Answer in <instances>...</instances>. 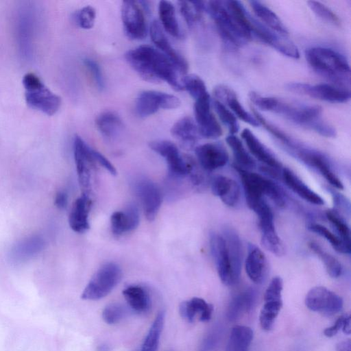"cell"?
Returning a JSON list of instances; mask_svg holds the SVG:
<instances>
[{
	"label": "cell",
	"mask_w": 351,
	"mask_h": 351,
	"mask_svg": "<svg viewBox=\"0 0 351 351\" xmlns=\"http://www.w3.org/2000/svg\"><path fill=\"white\" fill-rule=\"evenodd\" d=\"M121 277L122 271L117 264L103 265L91 278L81 298L86 300H97L106 297L119 283Z\"/></svg>",
	"instance_id": "cell-7"
},
{
	"label": "cell",
	"mask_w": 351,
	"mask_h": 351,
	"mask_svg": "<svg viewBox=\"0 0 351 351\" xmlns=\"http://www.w3.org/2000/svg\"><path fill=\"white\" fill-rule=\"evenodd\" d=\"M181 81L184 90H187L195 100L208 94L204 82L195 74L184 75Z\"/></svg>",
	"instance_id": "cell-44"
},
{
	"label": "cell",
	"mask_w": 351,
	"mask_h": 351,
	"mask_svg": "<svg viewBox=\"0 0 351 351\" xmlns=\"http://www.w3.org/2000/svg\"><path fill=\"white\" fill-rule=\"evenodd\" d=\"M123 295L130 308L137 313H145L151 307L147 291L138 285H131L123 290Z\"/></svg>",
	"instance_id": "cell-33"
},
{
	"label": "cell",
	"mask_w": 351,
	"mask_h": 351,
	"mask_svg": "<svg viewBox=\"0 0 351 351\" xmlns=\"http://www.w3.org/2000/svg\"><path fill=\"white\" fill-rule=\"evenodd\" d=\"M195 123L200 136L217 138L222 135V129L211 111V100L209 94L196 99L194 104Z\"/></svg>",
	"instance_id": "cell-12"
},
{
	"label": "cell",
	"mask_w": 351,
	"mask_h": 351,
	"mask_svg": "<svg viewBox=\"0 0 351 351\" xmlns=\"http://www.w3.org/2000/svg\"><path fill=\"white\" fill-rule=\"evenodd\" d=\"M289 149L305 163L316 169L330 185L338 189H343V183L333 171L327 158L322 154L302 147L298 143Z\"/></svg>",
	"instance_id": "cell-13"
},
{
	"label": "cell",
	"mask_w": 351,
	"mask_h": 351,
	"mask_svg": "<svg viewBox=\"0 0 351 351\" xmlns=\"http://www.w3.org/2000/svg\"><path fill=\"white\" fill-rule=\"evenodd\" d=\"M96 125L101 134L108 138L116 136L123 128L120 117L113 112L106 111L96 119Z\"/></svg>",
	"instance_id": "cell-38"
},
{
	"label": "cell",
	"mask_w": 351,
	"mask_h": 351,
	"mask_svg": "<svg viewBox=\"0 0 351 351\" xmlns=\"http://www.w3.org/2000/svg\"><path fill=\"white\" fill-rule=\"evenodd\" d=\"M328 220L337 231L338 236L346 243L350 245V231L349 226L343 218L335 210H328L326 212Z\"/></svg>",
	"instance_id": "cell-46"
},
{
	"label": "cell",
	"mask_w": 351,
	"mask_h": 351,
	"mask_svg": "<svg viewBox=\"0 0 351 351\" xmlns=\"http://www.w3.org/2000/svg\"><path fill=\"white\" fill-rule=\"evenodd\" d=\"M171 133L184 147H193L200 137L197 125L191 117H184L171 127Z\"/></svg>",
	"instance_id": "cell-30"
},
{
	"label": "cell",
	"mask_w": 351,
	"mask_h": 351,
	"mask_svg": "<svg viewBox=\"0 0 351 351\" xmlns=\"http://www.w3.org/2000/svg\"><path fill=\"white\" fill-rule=\"evenodd\" d=\"M90 204V199L86 193H83L73 203L69 217V223L74 232L82 233L89 229L88 214Z\"/></svg>",
	"instance_id": "cell-28"
},
{
	"label": "cell",
	"mask_w": 351,
	"mask_h": 351,
	"mask_svg": "<svg viewBox=\"0 0 351 351\" xmlns=\"http://www.w3.org/2000/svg\"><path fill=\"white\" fill-rule=\"evenodd\" d=\"M112 232L116 235L131 232L139 223V213L135 205L128 206L123 211H116L110 217Z\"/></svg>",
	"instance_id": "cell-29"
},
{
	"label": "cell",
	"mask_w": 351,
	"mask_h": 351,
	"mask_svg": "<svg viewBox=\"0 0 351 351\" xmlns=\"http://www.w3.org/2000/svg\"><path fill=\"white\" fill-rule=\"evenodd\" d=\"M180 13L189 27L192 28L199 22L205 11L206 1H193L179 2Z\"/></svg>",
	"instance_id": "cell-39"
},
{
	"label": "cell",
	"mask_w": 351,
	"mask_h": 351,
	"mask_svg": "<svg viewBox=\"0 0 351 351\" xmlns=\"http://www.w3.org/2000/svg\"><path fill=\"white\" fill-rule=\"evenodd\" d=\"M273 112L323 136L333 138L336 136L335 129L322 119V108L319 106L291 104L278 99Z\"/></svg>",
	"instance_id": "cell-3"
},
{
	"label": "cell",
	"mask_w": 351,
	"mask_h": 351,
	"mask_svg": "<svg viewBox=\"0 0 351 351\" xmlns=\"http://www.w3.org/2000/svg\"><path fill=\"white\" fill-rule=\"evenodd\" d=\"M305 304L313 311L332 315L341 310L343 300L326 287H315L308 292L305 298Z\"/></svg>",
	"instance_id": "cell-14"
},
{
	"label": "cell",
	"mask_w": 351,
	"mask_h": 351,
	"mask_svg": "<svg viewBox=\"0 0 351 351\" xmlns=\"http://www.w3.org/2000/svg\"><path fill=\"white\" fill-rule=\"evenodd\" d=\"M97 351H110V347L106 344H101L98 346Z\"/></svg>",
	"instance_id": "cell-58"
},
{
	"label": "cell",
	"mask_w": 351,
	"mask_h": 351,
	"mask_svg": "<svg viewBox=\"0 0 351 351\" xmlns=\"http://www.w3.org/2000/svg\"><path fill=\"white\" fill-rule=\"evenodd\" d=\"M282 176L285 184L305 201L315 205L324 204V199L309 188L292 170L282 169Z\"/></svg>",
	"instance_id": "cell-27"
},
{
	"label": "cell",
	"mask_w": 351,
	"mask_h": 351,
	"mask_svg": "<svg viewBox=\"0 0 351 351\" xmlns=\"http://www.w3.org/2000/svg\"><path fill=\"white\" fill-rule=\"evenodd\" d=\"M125 58L143 80L152 82L164 81L176 90H184L180 71L157 48L149 45H140L127 51Z\"/></svg>",
	"instance_id": "cell-1"
},
{
	"label": "cell",
	"mask_w": 351,
	"mask_h": 351,
	"mask_svg": "<svg viewBox=\"0 0 351 351\" xmlns=\"http://www.w3.org/2000/svg\"><path fill=\"white\" fill-rule=\"evenodd\" d=\"M180 104L179 98L173 95L156 90H145L138 95L134 109L138 117L145 118L159 109H176Z\"/></svg>",
	"instance_id": "cell-10"
},
{
	"label": "cell",
	"mask_w": 351,
	"mask_h": 351,
	"mask_svg": "<svg viewBox=\"0 0 351 351\" xmlns=\"http://www.w3.org/2000/svg\"><path fill=\"white\" fill-rule=\"evenodd\" d=\"M307 3L311 10L323 21L336 26L341 25L338 16L323 3L316 1H309Z\"/></svg>",
	"instance_id": "cell-48"
},
{
	"label": "cell",
	"mask_w": 351,
	"mask_h": 351,
	"mask_svg": "<svg viewBox=\"0 0 351 351\" xmlns=\"http://www.w3.org/2000/svg\"><path fill=\"white\" fill-rule=\"evenodd\" d=\"M213 107L221 121L227 127L230 134L239 130V124L235 115L223 103L215 99Z\"/></svg>",
	"instance_id": "cell-45"
},
{
	"label": "cell",
	"mask_w": 351,
	"mask_h": 351,
	"mask_svg": "<svg viewBox=\"0 0 351 351\" xmlns=\"http://www.w3.org/2000/svg\"><path fill=\"white\" fill-rule=\"evenodd\" d=\"M264 304L261 308L259 322L261 328L266 331L270 330L274 326L282 306V299L264 300Z\"/></svg>",
	"instance_id": "cell-40"
},
{
	"label": "cell",
	"mask_w": 351,
	"mask_h": 351,
	"mask_svg": "<svg viewBox=\"0 0 351 351\" xmlns=\"http://www.w3.org/2000/svg\"><path fill=\"white\" fill-rule=\"evenodd\" d=\"M95 10L90 5L82 8L75 15L76 23L81 28L84 29L92 28L95 24Z\"/></svg>",
	"instance_id": "cell-50"
},
{
	"label": "cell",
	"mask_w": 351,
	"mask_h": 351,
	"mask_svg": "<svg viewBox=\"0 0 351 351\" xmlns=\"http://www.w3.org/2000/svg\"><path fill=\"white\" fill-rule=\"evenodd\" d=\"M256 300V292L250 288L237 295L230 302L228 308L227 316L231 321H234L248 313L254 306Z\"/></svg>",
	"instance_id": "cell-31"
},
{
	"label": "cell",
	"mask_w": 351,
	"mask_h": 351,
	"mask_svg": "<svg viewBox=\"0 0 351 351\" xmlns=\"http://www.w3.org/2000/svg\"><path fill=\"white\" fill-rule=\"evenodd\" d=\"M346 315H341L339 317H338V319L336 320V322L332 326L326 328L324 330V335L328 337H332L336 335L339 330L342 328L343 320Z\"/></svg>",
	"instance_id": "cell-54"
},
{
	"label": "cell",
	"mask_w": 351,
	"mask_h": 351,
	"mask_svg": "<svg viewBox=\"0 0 351 351\" xmlns=\"http://www.w3.org/2000/svg\"><path fill=\"white\" fill-rule=\"evenodd\" d=\"M25 98L27 106L51 116L57 112L61 105L60 97L49 90L34 73H29L22 80Z\"/></svg>",
	"instance_id": "cell-6"
},
{
	"label": "cell",
	"mask_w": 351,
	"mask_h": 351,
	"mask_svg": "<svg viewBox=\"0 0 351 351\" xmlns=\"http://www.w3.org/2000/svg\"><path fill=\"white\" fill-rule=\"evenodd\" d=\"M68 202V196L64 191H59L55 197V205L60 209H64L66 207Z\"/></svg>",
	"instance_id": "cell-55"
},
{
	"label": "cell",
	"mask_w": 351,
	"mask_h": 351,
	"mask_svg": "<svg viewBox=\"0 0 351 351\" xmlns=\"http://www.w3.org/2000/svg\"><path fill=\"white\" fill-rule=\"evenodd\" d=\"M311 250L320 258L324 263L329 276L333 278L339 277L342 272V266L332 255L326 252L318 243L311 241L308 244Z\"/></svg>",
	"instance_id": "cell-42"
},
{
	"label": "cell",
	"mask_w": 351,
	"mask_h": 351,
	"mask_svg": "<svg viewBox=\"0 0 351 351\" xmlns=\"http://www.w3.org/2000/svg\"><path fill=\"white\" fill-rule=\"evenodd\" d=\"M210 247L221 281L227 286L235 285L226 241L222 234H210Z\"/></svg>",
	"instance_id": "cell-17"
},
{
	"label": "cell",
	"mask_w": 351,
	"mask_h": 351,
	"mask_svg": "<svg viewBox=\"0 0 351 351\" xmlns=\"http://www.w3.org/2000/svg\"><path fill=\"white\" fill-rule=\"evenodd\" d=\"M249 3L254 13L262 23L278 34L288 35L287 27L270 8L259 1H250Z\"/></svg>",
	"instance_id": "cell-32"
},
{
	"label": "cell",
	"mask_w": 351,
	"mask_h": 351,
	"mask_svg": "<svg viewBox=\"0 0 351 351\" xmlns=\"http://www.w3.org/2000/svg\"><path fill=\"white\" fill-rule=\"evenodd\" d=\"M93 156L95 159V161L98 163L99 165L102 166L105 169H106L110 174L115 175L117 173V171L114 167L111 164V162L101 153L97 152V150L93 149Z\"/></svg>",
	"instance_id": "cell-53"
},
{
	"label": "cell",
	"mask_w": 351,
	"mask_h": 351,
	"mask_svg": "<svg viewBox=\"0 0 351 351\" xmlns=\"http://www.w3.org/2000/svg\"><path fill=\"white\" fill-rule=\"evenodd\" d=\"M286 88L291 92L333 104L346 103L350 99V89L331 84L312 85L301 82H291L286 85Z\"/></svg>",
	"instance_id": "cell-8"
},
{
	"label": "cell",
	"mask_w": 351,
	"mask_h": 351,
	"mask_svg": "<svg viewBox=\"0 0 351 351\" xmlns=\"http://www.w3.org/2000/svg\"><path fill=\"white\" fill-rule=\"evenodd\" d=\"M195 153L201 167L211 171L225 166L229 155L224 146L219 143H208L195 147Z\"/></svg>",
	"instance_id": "cell-18"
},
{
	"label": "cell",
	"mask_w": 351,
	"mask_h": 351,
	"mask_svg": "<svg viewBox=\"0 0 351 351\" xmlns=\"http://www.w3.org/2000/svg\"><path fill=\"white\" fill-rule=\"evenodd\" d=\"M213 195L219 197L228 206H234L239 201L241 189L234 180L223 176L215 177L210 184Z\"/></svg>",
	"instance_id": "cell-24"
},
{
	"label": "cell",
	"mask_w": 351,
	"mask_h": 351,
	"mask_svg": "<svg viewBox=\"0 0 351 351\" xmlns=\"http://www.w3.org/2000/svg\"><path fill=\"white\" fill-rule=\"evenodd\" d=\"M205 11L213 19L218 33L227 47L239 48L250 40L233 21L223 1L206 2Z\"/></svg>",
	"instance_id": "cell-4"
},
{
	"label": "cell",
	"mask_w": 351,
	"mask_h": 351,
	"mask_svg": "<svg viewBox=\"0 0 351 351\" xmlns=\"http://www.w3.org/2000/svg\"><path fill=\"white\" fill-rule=\"evenodd\" d=\"M84 64L92 76V78L99 90H103L105 87L104 78L99 65L95 60L86 58L84 60Z\"/></svg>",
	"instance_id": "cell-52"
},
{
	"label": "cell",
	"mask_w": 351,
	"mask_h": 351,
	"mask_svg": "<svg viewBox=\"0 0 351 351\" xmlns=\"http://www.w3.org/2000/svg\"><path fill=\"white\" fill-rule=\"evenodd\" d=\"M158 15L163 29L171 36L180 38L182 33L174 5L169 1H160L158 4Z\"/></svg>",
	"instance_id": "cell-34"
},
{
	"label": "cell",
	"mask_w": 351,
	"mask_h": 351,
	"mask_svg": "<svg viewBox=\"0 0 351 351\" xmlns=\"http://www.w3.org/2000/svg\"><path fill=\"white\" fill-rule=\"evenodd\" d=\"M43 242L38 237H32L19 244L14 250V256L18 258H27L37 253L42 247Z\"/></svg>",
	"instance_id": "cell-49"
},
{
	"label": "cell",
	"mask_w": 351,
	"mask_h": 351,
	"mask_svg": "<svg viewBox=\"0 0 351 351\" xmlns=\"http://www.w3.org/2000/svg\"><path fill=\"white\" fill-rule=\"evenodd\" d=\"M308 229L324 238L337 252L343 254L350 253L351 245L345 243L338 235L330 232L323 225L311 223L308 225Z\"/></svg>",
	"instance_id": "cell-41"
},
{
	"label": "cell",
	"mask_w": 351,
	"mask_h": 351,
	"mask_svg": "<svg viewBox=\"0 0 351 351\" xmlns=\"http://www.w3.org/2000/svg\"><path fill=\"white\" fill-rule=\"evenodd\" d=\"M253 339V330L245 326H235L231 331L226 351H248Z\"/></svg>",
	"instance_id": "cell-36"
},
{
	"label": "cell",
	"mask_w": 351,
	"mask_h": 351,
	"mask_svg": "<svg viewBox=\"0 0 351 351\" xmlns=\"http://www.w3.org/2000/svg\"><path fill=\"white\" fill-rule=\"evenodd\" d=\"M226 141L232 149L235 160L234 165L246 170L254 169L256 167L254 160L237 136L234 134H230Z\"/></svg>",
	"instance_id": "cell-35"
},
{
	"label": "cell",
	"mask_w": 351,
	"mask_h": 351,
	"mask_svg": "<svg viewBox=\"0 0 351 351\" xmlns=\"http://www.w3.org/2000/svg\"><path fill=\"white\" fill-rule=\"evenodd\" d=\"M351 320H350V315H346L343 326H342V330L343 332L346 335H350L351 332V326H350Z\"/></svg>",
	"instance_id": "cell-57"
},
{
	"label": "cell",
	"mask_w": 351,
	"mask_h": 351,
	"mask_svg": "<svg viewBox=\"0 0 351 351\" xmlns=\"http://www.w3.org/2000/svg\"><path fill=\"white\" fill-rule=\"evenodd\" d=\"M351 341L350 339L344 340L339 342L336 345L337 351H351L350 350Z\"/></svg>",
	"instance_id": "cell-56"
},
{
	"label": "cell",
	"mask_w": 351,
	"mask_h": 351,
	"mask_svg": "<svg viewBox=\"0 0 351 351\" xmlns=\"http://www.w3.org/2000/svg\"><path fill=\"white\" fill-rule=\"evenodd\" d=\"M213 93L217 100L228 105L236 117L254 127L260 125L254 114L244 108L231 88L224 85H218L215 88Z\"/></svg>",
	"instance_id": "cell-23"
},
{
	"label": "cell",
	"mask_w": 351,
	"mask_h": 351,
	"mask_svg": "<svg viewBox=\"0 0 351 351\" xmlns=\"http://www.w3.org/2000/svg\"><path fill=\"white\" fill-rule=\"evenodd\" d=\"M136 192L139 197L145 215L149 221H153L162 203V193L158 186L148 180H142L136 184Z\"/></svg>",
	"instance_id": "cell-19"
},
{
	"label": "cell",
	"mask_w": 351,
	"mask_h": 351,
	"mask_svg": "<svg viewBox=\"0 0 351 351\" xmlns=\"http://www.w3.org/2000/svg\"><path fill=\"white\" fill-rule=\"evenodd\" d=\"M309 65L338 86L350 89V68L344 56L326 47H313L305 51Z\"/></svg>",
	"instance_id": "cell-2"
},
{
	"label": "cell",
	"mask_w": 351,
	"mask_h": 351,
	"mask_svg": "<svg viewBox=\"0 0 351 351\" xmlns=\"http://www.w3.org/2000/svg\"><path fill=\"white\" fill-rule=\"evenodd\" d=\"M165 311H159L146 335L140 351H157L165 324Z\"/></svg>",
	"instance_id": "cell-37"
},
{
	"label": "cell",
	"mask_w": 351,
	"mask_h": 351,
	"mask_svg": "<svg viewBox=\"0 0 351 351\" xmlns=\"http://www.w3.org/2000/svg\"><path fill=\"white\" fill-rule=\"evenodd\" d=\"M126 315V308L123 304L116 302L107 305L102 311L104 321L110 325L119 323Z\"/></svg>",
	"instance_id": "cell-47"
},
{
	"label": "cell",
	"mask_w": 351,
	"mask_h": 351,
	"mask_svg": "<svg viewBox=\"0 0 351 351\" xmlns=\"http://www.w3.org/2000/svg\"><path fill=\"white\" fill-rule=\"evenodd\" d=\"M249 97L256 106L265 111L273 112L278 102L275 97L262 96L255 92H250Z\"/></svg>",
	"instance_id": "cell-51"
},
{
	"label": "cell",
	"mask_w": 351,
	"mask_h": 351,
	"mask_svg": "<svg viewBox=\"0 0 351 351\" xmlns=\"http://www.w3.org/2000/svg\"><path fill=\"white\" fill-rule=\"evenodd\" d=\"M73 153L80 184L83 189V193L88 194L91 169L96 163L93 156V148L80 136L76 135L73 141Z\"/></svg>",
	"instance_id": "cell-16"
},
{
	"label": "cell",
	"mask_w": 351,
	"mask_h": 351,
	"mask_svg": "<svg viewBox=\"0 0 351 351\" xmlns=\"http://www.w3.org/2000/svg\"><path fill=\"white\" fill-rule=\"evenodd\" d=\"M234 167L240 176L246 202L267 196L277 206L280 207L285 206L284 193L276 182L258 173L249 171L236 165H234Z\"/></svg>",
	"instance_id": "cell-5"
},
{
	"label": "cell",
	"mask_w": 351,
	"mask_h": 351,
	"mask_svg": "<svg viewBox=\"0 0 351 351\" xmlns=\"http://www.w3.org/2000/svg\"><path fill=\"white\" fill-rule=\"evenodd\" d=\"M149 31L151 39L157 49L177 66L182 74H185L189 67L186 60L171 46L158 21L152 22Z\"/></svg>",
	"instance_id": "cell-20"
},
{
	"label": "cell",
	"mask_w": 351,
	"mask_h": 351,
	"mask_svg": "<svg viewBox=\"0 0 351 351\" xmlns=\"http://www.w3.org/2000/svg\"><path fill=\"white\" fill-rule=\"evenodd\" d=\"M241 137L245 143L250 152L260 162L265 164L267 168L274 171L282 169V164L274 154L263 144L260 140L248 128H245L241 132Z\"/></svg>",
	"instance_id": "cell-22"
},
{
	"label": "cell",
	"mask_w": 351,
	"mask_h": 351,
	"mask_svg": "<svg viewBox=\"0 0 351 351\" xmlns=\"http://www.w3.org/2000/svg\"><path fill=\"white\" fill-rule=\"evenodd\" d=\"M121 19L125 32L129 38L139 40L146 36L145 19L138 2L123 1L121 5Z\"/></svg>",
	"instance_id": "cell-15"
},
{
	"label": "cell",
	"mask_w": 351,
	"mask_h": 351,
	"mask_svg": "<svg viewBox=\"0 0 351 351\" xmlns=\"http://www.w3.org/2000/svg\"><path fill=\"white\" fill-rule=\"evenodd\" d=\"M245 269L249 278L256 284L263 283L268 274V262L265 255L252 243L247 246Z\"/></svg>",
	"instance_id": "cell-21"
},
{
	"label": "cell",
	"mask_w": 351,
	"mask_h": 351,
	"mask_svg": "<svg viewBox=\"0 0 351 351\" xmlns=\"http://www.w3.org/2000/svg\"><path fill=\"white\" fill-rule=\"evenodd\" d=\"M150 149L163 157L167 164L170 176L181 178L193 170V165L189 159H185L180 153L178 147L171 141L157 140L149 143Z\"/></svg>",
	"instance_id": "cell-9"
},
{
	"label": "cell",
	"mask_w": 351,
	"mask_h": 351,
	"mask_svg": "<svg viewBox=\"0 0 351 351\" xmlns=\"http://www.w3.org/2000/svg\"><path fill=\"white\" fill-rule=\"evenodd\" d=\"M179 311L181 317L188 322L192 323L197 318L204 322L210 319L213 306L204 299L195 297L182 302L180 304Z\"/></svg>",
	"instance_id": "cell-26"
},
{
	"label": "cell",
	"mask_w": 351,
	"mask_h": 351,
	"mask_svg": "<svg viewBox=\"0 0 351 351\" xmlns=\"http://www.w3.org/2000/svg\"><path fill=\"white\" fill-rule=\"evenodd\" d=\"M222 236L226 241L233 279L237 284L240 279L243 259L241 241L239 234L231 228H225Z\"/></svg>",
	"instance_id": "cell-25"
},
{
	"label": "cell",
	"mask_w": 351,
	"mask_h": 351,
	"mask_svg": "<svg viewBox=\"0 0 351 351\" xmlns=\"http://www.w3.org/2000/svg\"><path fill=\"white\" fill-rule=\"evenodd\" d=\"M252 36H256L286 56L294 59L300 58L297 46L287 38V36L278 34L253 17H252Z\"/></svg>",
	"instance_id": "cell-11"
},
{
	"label": "cell",
	"mask_w": 351,
	"mask_h": 351,
	"mask_svg": "<svg viewBox=\"0 0 351 351\" xmlns=\"http://www.w3.org/2000/svg\"><path fill=\"white\" fill-rule=\"evenodd\" d=\"M261 242L268 251L277 256L285 254L284 245L278 237L276 228L261 231Z\"/></svg>",
	"instance_id": "cell-43"
}]
</instances>
